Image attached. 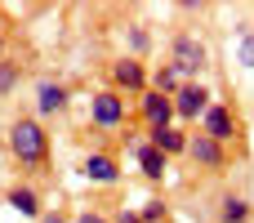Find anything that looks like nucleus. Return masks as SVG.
Listing matches in <instances>:
<instances>
[{
  "label": "nucleus",
  "instance_id": "1",
  "mask_svg": "<svg viewBox=\"0 0 254 223\" xmlns=\"http://www.w3.org/2000/svg\"><path fill=\"white\" fill-rule=\"evenodd\" d=\"M4 148H9V156L18 161V170H31V174L45 170V165H49V130H45V121H36V116L9 121Z\"/></svg>",
  "mask_w": 254,
  "mask_h": 223
},
{
  "label": "nucleus",
  "instance_id": "16",
  "mask_svg": "<svg viewBox=\"0 0 254 223\" xmlns=\"http://www.w3.org/2000/svg\"><path fill=\"white\" fill-rule=\"evenodd\" d=\"M18 85H22V63L4 54V58H0V98H9Z\"/></svg>",
  "mask_w": 254,
  "mask_h": 223
},
{
  "label": "nucleus",
  "instance_id": "17",
  "mask_svg": "<svg viewBox=\"0 0 254 223\" xmlns=\"http://www.w3.org/2000/svg\"><path fill=\"white\" fill-rule=\"evenodd\" d=\"M125 40H129V58L143 63V54L152 49V31H147L143 22H129V27H125Z\"/></svg>",
  "mask_w": 254,
  "mask_h": 223
},
{
  "label": "nucleus",
  "instance_id": "8",
  "mask_svg": "<svg viewBox=\"0 0 254 223\" xmlns=\"http://www.w3.org/2000/svg\"><path fill=\"white\" fill-rule=\"evenodd\" d=\"M80 174H85V183H98V188H116L125 179V170H121V161L112 152H85Z\"/></svg>",
  "mask_w": 254,
  "mask_h": 223
},
{
  "label": "nucleus",
  "instance_id": "11",
  "mask_svg": "<svg viewBox=\"0 0 254 223\" xmlns=\"http://www.w3.org/2000/svg\"><path fill=\"white\" fill-rule=\"evenodd\" d=\"M129 152H134V161H138V170H143V179H152V183H161L165 174H170V156H161L147 139H129Z\"/></svg>",
  "mask_w": 254,
  "mask_h": 223
},
{
  "label": "nucleus",
  "instance_id": "15",
  "mask_svg": "<svg viewBox=\"0 0 254 223\" xmlns=\"http://www.w3.org/2000/svg\"><path fill=\"white\" fill-rule=\"evenodd\" d=\"M254 219V206L246 197H237V192H228L223 201H219V223H250Z\"/></svg>",
  "mask_w": 254,
  "mask_h": 223
},
{
  "label": "nucleus",
  "instance_id": "18",
  "mask_svg": "<svg viewBox=\"0 0 254 223\" xmlns=\"http://www.w3.org/2000/svg\"><path fill=\"white\" fill-rule=\"evenodd\" d=\"M237 63L254 72V27H246V31L237 36Z\"/></svg>",
  "mask_w": 254,
  "mask_h": 223
},
{
  "label": "nucleus",
  "instance_id": "3",
  "mask_svg": "<svg viewBox=\"0 0 254 223\" xmlns=\"http://www.w3.org/2000/svg\"><path fill=\"white\" fill-rule=\"evenodd\" d=\"M89 121H94L98 130H125V125H129V103H125V94H116L112 85L98 89V94H89Z\"/></svg>",
  "mask_w": 254,
  "mask_h": 223
},
{
  "label": "nucleus",
  "instance_id": "13",
  "mask_svg": "<svg viewBox=\"0 0 254 223\" xmlns=\"http://www.w3.org/2000/svg\"><path fill=\"white\" fill-rule=\"evenodd\" d=\"M147 143L161 156H188V130L183 125H165V130H147Z\"/></svg>",
  "mask_w": 254,
  "mask_h": 223
},
{
  "label": "nucleus",
  "instance_id": "10",
  "mask_svg": "<svg viewBox=\"0 0 254 223\" xmlns=\"http://www.w3.org/2000/svg\"><path fill=\"white\" fill-rule=\"evenodd\" d=\"M138 116L147 121V130H165V125H174V98L147 89V94H138Z\"/></svg>",
  "mask_w": 254,
  "mask_h": 223
},
{
  "label": "nucleus",
  "instance_id": "5",
  "mask_svg": "<svg viewBox=\"0 0 254 223\" xmlns=\"http://www.w3.org/2000/svg\"><path fill=\"white\" fill-rule=\"evenodd\" d=\"M205 139H214V143H232L237 134H241V121H237V112H232V103H210V112L201 116V125H196Z\"/></svg>",
  "mask_w": 254,
  "mask_h": 223
},
{
  "label": "nucleus",
  "instance_id": "9",
  "mask_svg": "<svg viewBox=\"0 0 254 223\" xmlns=\"http://www.w3.org/2000/svg\"><path fill=\"white\" fill-rule=\"evenodd\" d=\"M71 107V89L63 85V80H40L36 85V121H45V116H63Z\"/></svg>",
  "mask_w": 254,
  "mask_h": 223
},
{
  "label": "nucleus",
  "instance_id": "23",
  "mask_svg": "<svg viewBox=\"0 0 254 223\" xmlns=\"http://www.w3.org/2000/svg\"><path fill=\"white\" fill-rule=\"evenodd\" d=\"M4 45H9V31H4V18H0V58H4Z\"/></svg>",
  "mask_w": 254,
  "mask_h": 223
},
{
  "label": "nucleus",
  "instance_id": "19",
  "mask_svg": "<svg viewBox=\"0 0 254 223\" xmlns=\"http://www.w3.org/2000/svg\"><path fill=\"white\" fill-rule=\"evenodd\" d=\"M165 215H170V210H165V201H161V197L143 201V210H138V219H143V223H165Z\"/></svg>",
  "mask_w": 254,
  "mask_h": 223
},
{
  "label": "nucleus",
  "instance_id": "22",
  "mask_svg": "<svg viewBox=\"0 0 254 223\" xmlns=\"http://www.w3.org/2000/svg\"><path fill=\"white\" fill-rule=\"evenodd\" d=\"M112 223H143V219H138V210H129V206H121V210L112 215Z\"/></svg>",
  "mask_w": 254,
  "mask_h": 223
},
{
  "label": "nucleus",
  "instance_id": "6",
  "mask_svg": "<svg viewBox=\"0 0 254 223\" xmlns=\"http://www.w3.org/2000/svg\"><path fill=\"white\" fill-rule=\"evenodd\" d=\"M107 76H112V89H116V94H125V98L147 94V67H143L138 58H129V54H125V58H116Z\"/></svg>",
  "mask_w": 254,
  "mask_h": 223
},
{
  "label": "nucleus",
  "instance_id": "4",
  "mask_svg": "<svg viewBox=\"0 0 254 223\" xmlns=\"http://www.w3.org/2000/svg\"><path fill=\"white\" fill-rule=\"evenodd\" d=\"M210 103H214V94H210V85L205 80H188L179 94H174V121H188V125H201V116L210 112Z\"/></svg>",
  "mask_w": 254,
  "mask_h": 223
},
{
  "label": "nucleus",
  "instance_id": "2",
  "mask_svg": "<svg viewBox=\"0 0 254 223\" xmlns=\"http://www.w3.org/2000/svg\"><path fill=\"white\" fill-rule=\"evenodd\" d=\"M183 80H201L205 76V67H210V45L196 36V31H179L174 40H170V58H165Z\"/></svg>",
  "mask_w": 254,
  "mask_h": 223
},
{
  "label": "nucleus",
  "instance_id": "12",
  "mask_svg": "<svg viewBox=\"0 0 254 223\" xmlns=\"http://www.w3.org/2000/svg\"><path fill=\"white\" fill-rule=\"evenodd\" d=\"M4 206L18 210L22 219H36V223H40V215H45V197H40L31 183H13V188H4Z\"/></svg>",
  "mask_w": 254,
  "mask_h": 223
},
{
  "label": "nucleus",
  "instance_id": "21",
  "mask_svg": "<svg viewBox=\"0 0 254 223\" xmlns=\"http://www.w3.org/2000/svg\"><path fill=\"white\" fill-rule=\"evenodd\" d=\"M71 223H112L103 210H80V215H71Z\"/></svg>",
  "mask_w": 254,
  "mask_h": 223
},
{
  "label": "nucleus",
  "instance_id": "20",
  "mask_svg": "<svg viewBox=\"0 0 254 223\" xmlns=\"http://www.w3.org/2000/svg\"><path fill=\"white\" fill-rule=\"evenodd\" d=\"M40 223H71V215H67L63 206H54V210L45 206V215H40Z\"/></svg>",
  "mask_w": 254,
  "mask_h": 223
},
{
  "label": "nucleus",
  "instance_id": "14",
  "mask_svg": "<svg viewBox=\"0 0 254 223\" xmlns=\"http://www.w3.org/2000/svg\"><path fill=\"white\" fill-rule=\"evenodd\" d=\"M183 85H188V80H183V76H179L170 63H161L156 72H147V89H156V94H165V98H174Z\"/></svg>",
  "mask_w": 254,
  "mask_h": 223
},
{
  "label": "nucleus",
  "instance_id": "7",
  "mask_svg": "<svg viewBox=\"0 0 254 223\" xmlns=\"http://www.w3.org/2000/svg\"><path fill=\"white\" fill-rule=\"evenodd\" d=\"M188 156H192L196 170H205V174H223V170H228V148L214 143V139H205L201 130L188 134Z\"/></svg>",
  "mask_w": 254,
  "mask_h": 223
}]
</instances>
